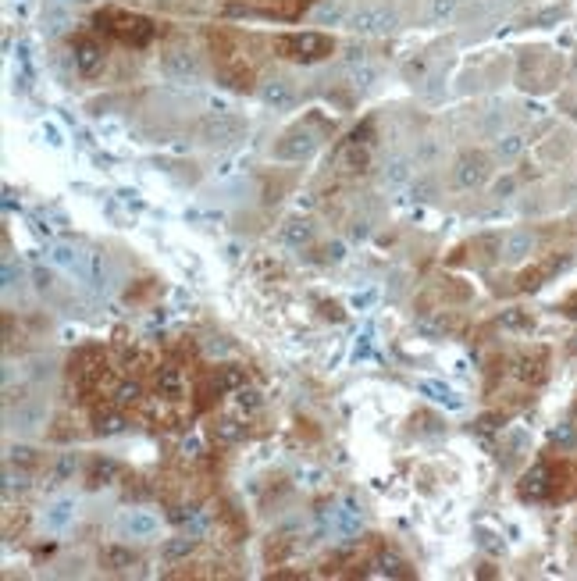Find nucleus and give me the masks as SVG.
Masks as SVG:
<instances>
[{
    "label": "nucleus",
    "mask_w": 577,
    "mask_h": 581,
    "mask_svg": "<svg viewBox=\"0 0 577 581\" xmlns=\"http://www.w3.org/2000/svg\"><path fill=\"white\" fill-rule=\"evenodd\" d=\"M331 50H335V43L324 32H293V36L281 39V54L288 57V61H300V65L324 61Z\"/></svg>",
    "instance_id": "nucleus-1"
},
{
    "label": "nucleus",
    "mask_w": 577,
    "mask_h": 581,
    "mask_svg": "<svg viewBox=\"0 0 577 581\" xmlns=\"http://www.w3.org/2000/svg\"><path fill=\"white\" fill-rule=\"evenodd\" d=\"M96 22H110L107 29L118 36L122 43H132V46H146L150 39H153V25H150V18H143V15H122V11H107V15H100Z\"/></svg>",
    "instance_id": "nucleus-2"
},
{
    "label": "nucleus",
    "mask_w": 577,
    "mask_h": 581,
    "mask_svg": "<svg viewBox=\"0 0 577 581\" xmlns=\"http://www.w3.org/2000/svg\"><path fill=\"white\" fill-rule=\"evenodd\" d=\"M243 132H246L243 118H236V114H224V111L210 114V118H203V125H200V136H203V143H210V146H232V143L243 139Z\"/></svg>",
    "instance_id": "nucleus-3"
},
{
    "label": "nucleus",
    "mask_w": 577,
    "mask_h": 581,
    "mask_svg": "<svg viewBox=\"0 0 577 581\" xmlns=\"http://www.w3.org/2000/svg\"><path fill=\"white\" fill-rule=\"evenodd\" d=\"M160 72L167 79H175V82H196L200 72H203V65H200V57L189 54V50H167L160 57Z\"/></svg>",
    "instance_id": "nucleus-4"
},
{
    "label": "nucleus",
    "mask_w": 577,
    "mask_h": 581,
    "mask_svg": "<svg viewBox=\"0 0 577 581\" xmlns=\"http://www.w3.org/2000/svg\"><path fill=\"white\" fill-rule=\"evenodd\" d=\"M75 275L93 289V293H107V289H110V264H107V257L96 254V250H86V254L79 257Z\"/></svg>",
    "instance_id": "nucleus-5"
},
{
    "label": "nucleus",
    "mask_w": 577,
    "mask_h": 581,
    "mask_svg": "<svg viewBox=\"0 0 577 581\" xmlns=\"http://www.w3.org/2000/svg\"><path fill=\"white\" fill-rule=\"evenodd\" d=\"M317 150V136L307 132V129H293V132H285L278 143H274V157L278 161H303Z\"/></svg>",
    "instance_id": "nucleus-6"
},
{
    "label": "nucleus",
    "mask_w": 577,
    "mask_h": 581,
    "mask_svg": "<svg viewBox=\"0 0 577 581\" xmlns=\"http://www.w3.org/2000/svg\"><path fill=\"white\" fill-rule=\"evenodd\" d=\"M350 29L360 32V36H385L395 29V15L388 8H364L350 18Z\"/></svg>",
    "instance_id": "nucleus-7"
},
{
    "label": "nucleus",
    "mask_w": 577,
    "mask_h": 581,
    "mask_svg": "<svg viewBox=\"0 0 577 581\" xmlns=\"http://www.w3.org/2000/svg\"><path fill=\"white\" fill-rule=\"evenodd\" d=\"M452 179H456V186H464V189H474V186H481V182L488 179V157H485V154H478V150L464 154V157L456 161V171H452Z\"/></svg>",
    "instance_id": "nucleus-8"
},
{
    "label": "nucleus",
    "mask_w": 577,
    "mask_h": 581,
    "mask_svg": "<svg viewBox=\"0 0 577 581\" xmlns=\"http://www.w3.org/2000/svg\"><path fill=\"white\" fill-rule=\"evenodd\" d=\"M260 100H264L267 107H274V111L293 107V104H296V86L288 82L285 75H267V79L260 82Z\"/></svg>",
    "instance_id": "nucleus-9"
},
{
    "label": "nucleus",
    "mask_w": 577,
    "mask_h": 581,
    "mask_svg": "<svg viewBox=\"0 0 577 581\" xmlns=\"http://www.w3.org/2000/svg\"><path fill=\"white\" fill-rule=\"evenodd\" d=\"M535 243H538V239H535V232H528V228H513L509 236L502 239V250H499V254H502L506 264H521V261H528V257L535 254Z\"/></svg>",
    "instance_id": "nucleus-10"
},
{
    "label": "nucleus",
    "mask_w": 577,
    "mask_h": 581,
    "mask_svg": "<svg viewBox=\"0 0 577 581\" xmlns=\"http://www.w3.org/2000/svg\"><path fill=\"white\" fill-rule=\"evenodd\" d=\"M328 525H331V532H335V535H342V539H353V535L360 532V510H357V503H353V499H345L342 506H335V510H331V517H328Z\"/></svg>",
    "instance_id": "nucleus-11"
},
{
    "label": "nucleus",
    "mask_w": 577,
    "mask_h": 581,
    "mask_svg": "<svg viewBox=\"0 0 577 581\" xmlns=\"http://www.w3.org/2000/svg\"><path fill=\"white\" fill-rule=\"evenodd\" d=\"M75 520V499H57L43 510V528L46 532H65Z\"/></svg>",
    "instance_id": "nucleus-12"
},
{
    "label": "nucleus",
    "mask_w": 577,
    "mask_h": 581,
    "mask_svg": "<svg viewBox=\"0 0 577 581\" xmlns=\"http://www.w3.org/2000/svg\"><path fill=\"white\" fill-rule=\"evenodd\" d=\"M100 65H103L100 43H96V39H79V43H75V68H79L82 75H96Z\"/></svg>",
    "instance_id": "nucleus-13"
},
{
    "label": "nucleus",
    "mask_w": 577,
    "mask_h": 581,
    "mask_svg": "<svg viewBox=\"0 0 577 581\" xmlns=\"http://www.w3.org/2000/svg\"><path fill=\"white\" fill-rule=\"evenodd\" d=\"M153 382H157V392L167 396V399H179L186 392V378H182V371L175 364H160L157 375H153Z\"/></svg>",
    "instance_id": "nucleus-14"
},
{
    "label": "nucleus",
    "mask_w": 577,
    "mask_h": 581,
    "mask_svg": "<svg viewBox=\"0 0 577 581\" xmlns=\"http://www.w3.org/2000/svg\"><path fill=\"white\" fill-rule=\"evenodd\" d=\"M122 528L132 535V539H150V535H157V517L153 513H146V510H132V513H125L122 517Z\"/></svg>",
    "instance_id": "nucleus-15"
},
{
    "label": "nucleus",
    "mask_w": 577,
    "mask_h": 581,
    "mask_svg": "<svg viewBox=\"0 0 577 581\" xmlns=\"http://www.w3.org/2000/svg\"><path fill=\"white\" fill-rule=\"evenodd\" d=\"M314 239V225L307 221V218H288L285 225H281V243H288V246H307Z\"/></svg>",
    "instance_id": "nucleus-16"
},
{
    "label": "nucleus",
    "mask_w": 577,
    "mask_h": 581,
    "mask_svg": "<svg viewBox=\"0 0 577 581\" xmlns=\"http://www.w3.org/2000/svg\"><path fill=\"white\" fill-rule=\"evenodd\" d=\"M549 492V468H531L528 475H524V482H521V496L524 499H542Z\"/></svg>",
    "instance_id": "nucleus-17"
},
{
    "label": "nucleus",
    "mask_w": 577,
    "mask_h": 581,
    "mask_svg": "<svg viewBox=\"0 0 577 581\" xmlns=\"http://www.w3.org/2000/svg\"><path fill=\"white\" fill-rule=\"evenodd\" d=\"M122 475V468H118V460H93V468H89V478H86V485L89 489H100V485H110L114 478Z\"/></svg>",
    "instance_id": "nucleus-18"
},
{
    "label": "nucleus",
    "mask_w": 577,
    "mask_h": 581,
    "mask_svg": "<svg viewBox=\"0 0 577 581\" xmlns=\"http://www.w3.org/2000/svg\"><path fill=\"white\" fill-rule=\"evenodd\" d=\"M193 549H196V535H179V539H167V542L160 546V560H164V563H179V560H186Z\"/></svg>",
    "instance_id": "nucleus-19"
},
{
    "label": "nucleus",
    "mask_w": 577,
    "mask_h": 581,
    "mask_svg": "<svg viewBox=\"0 0 577 581\" xmlns=\"http://www.w3.org/2000/svg\"><path fill=\"white\" fill-rule=\"evenodd\" d=\"M428 399H435V403H442V406H449V411H459V406H464V399H459L449 385H442V382H421L417 385Z\"/></svg>",
    "instance_id": "nucleus-20"
},
{
    "label": "nucleus",
    "mask_w": 577,
    "mask_h": 581,
    "mask_svg": "<svg viewBox=\"0 0 577 581\" xmlns=\"http://www.w3.org/2000/svg\"><path fill=\"white\" fill-rule=\"evenodd\" d=\"M410 175H414V168H410V161H407V157H392V161L385 164V171H381L385 186H407V182H410Z\"/></svg>",
    "instance_id": "nucleus-21"
},
{
    "label": "nucleus",
    "mask_w": 577,
    "mask_h": 581,
    "mask_svg": "<svg viewBox=\"0 0 577 581\" xmlns=\"http://www.w3.org/2000/svg\"><path fill=\"white\" fill-rule=\"evenodd\" d=\"M214 385H217V392H236V389H243V385H246V371H243V368H236V364H224V368H217Z\"/></svg>",
    "instance_id": "nucleus-22"
},
{
    "label": "nucleus",
    "mask_w": 577,
    "mask_h": 581,
    "mask_svg": "<svg viewBox=\"0 0 577 581\" xmlns=\"http://www.w3.org/2000/svg\"><path fill=\"white\" fill-rule=\"evenodd\" d=\"M79 257H82V254H79L72 243H53V246L46 250V261H50L53 268H68V271H75Z\"/></svg>",
    "instance_id": "nucleus-23"
},
{
    "label": "nucleus",
    "mask_w": 577,
    "mask_h": 581,
    "mask_svg": "<svg viewBox=\"0 0 577 581\" xmlns=\"http://www.w3.org/2000/svg\"><path fill=\"white\" fill-rule=\"evenodd\" d=\"M39 421H43V406L39 403H25V406H18V411L8 414V425L11 428H36Z\"/></svg>",
    "instance_id": "nucleus-24"
},
{
    "label": "nucleus",
    "mask_w": 577,
    "mask_h": 581,
    "mask_svg": "<svg viewBox=\"0 0 577 581\" xmlns=\"http://www.w3.org/2000/svg\"><path fill=\"white\" fill-rule=\"evenodd\" d=\"M210 432H214V442H221V446H236L243 439V425L232 418H217Z\"/></svg>",
    "instance_id": "nucleus-25"
},
{
    "label": "nucleus",
    "mask_w": 577,
    "mask_h": 581,
    "mask_svg": "<svg viewBox=\"0 0 577 581\" xmlns=\"http://www.w3.org/2000/svg\"><path fill=\"white\" fill-rule=\"evenodd\" d=\"M374 567H378V574H381V577H410V570H407V560H402V556H395V553H378Z\"/></svg>",
    "instance_id": "nucleus-26"
},
{
    "label": "nucleus",
    "mask_w": 577,
    "mask_h": 581,
    "mask_svg": "<svg viewBox=\"0 0 577 581\" xmlns=\"http://www.w3.org/2000/svg\"><path fill=\"white\" fill-rule=\"evenodd\" d=\"M93 428H96V435H122L125 432V418L118 411H100L93 418Z\"/></svg>",
    "instance_id": "nucleus-27"
},
{
    "label": "nucleus",
    "mask_w": 577,
    "mask_h": 581,
    "mask_svg": "<svg viewBox=\"0 0 577 581\" xmlns=\"http://www.w3.org/2000/svg\"><path fill=\"white\" fill-rule=\"evenodd\" d=\"M39 449H32V446H11L8 449V463H15V468H22V471H36L39 468Z\"/></svg>",
    "instance_id": "nucleus-28"
},
{
    "label": "nucleus",
    "mask_w": 577,
    "mask_h": 581,
    "mask_svg": "<svg viewBox=\"0 0 577 581\" xmlns=\"http://www.w3.org/2000/svg\"><path fill=\"white\" fill-rule=\"evenodd\" d=\"M100 563L110 567V570H125V567L136 563V553H132V549H122V546H110V549L100 553Z\"/></svg>",
    "instance_id": "nucleus-29"
},
{
    "label": "nucleus",
    "mask_w": 577,
    "mask_h": 581,
    "mask_svg": "<svg viewBox=\"0 0 577 581\" xmlns=\"http://www.w3.org/2000/svg\"><path fill=\"white\" fill-rule=\"evenodd\" d=\"M107 368H103V354L100 350H82L79 354V375L89 382V378H96V375H103Z\"/></svg>",
    "instance_id": "nucleus-30"
},
{
    "label": "nucleus",
    "mask_w": 577,
    "mask_h": 581,
    "mask_svg": "<svg viewBox=\"0 0 577 581\" xmlns=\"http://www.w3.org/2000/svg\"><path fill=\"white\" fill-rule=\"evenodd\" d=\"M139 399H143V385L139 382H132V378L118 382V389H114V403H118V406H136Z\"/></svg>",
    "instance_id": "nucleus-31"
},
{
    "label": "nucleus",
    "mask_w": 577,
    "mask_h": 581,
    "mask_svg": "<svg viewBox=\"0 0 577 581\" xmlns=\"http://www.w3.org/2000/svg\"><path fill=\"white\" fill-rule=\"evenodd\" d=\"M236 406H239L243 414H257L260 406H264V396L253 385H243V389H236Z\"/></svg>",
    "instance_id": "nucleus-32"
},
{
    "label": "nucleus",
    "mask_w": 577,
    "mask_h": 581,
    "mask_svg": "<svg viewBox=\"0 0 577 581\" xmlns=\"http://www.w3.org/2000/svg\"><path fill=\"white\" fill-rule=\"evenodd\" d=\"M524 146H528V139L513 132V136H502V139L495 143V154H499L502 161H513V157H521V154H524Z\"/></svg>",
    "instance_id": "nucleus-33"
},
{
    "label": "nucleus",
    "mask_w": 577,
    "mask_h": 581,
    "mask_svg": "<svg viewBox=\"0 0 577 581\" xmlns=\"http://www.w3.org/2000/svg\"><path fill=\"white\" fill-rule=\"evenodd\" d=\"M75 475V453H65L61 460H57V468H53V475L46 478V485H65L68 478Z\"/></svg>",
    "instance_id": "nucleus-34"
},
{
    "label": "nucleus",
    "mask_w": 577,
    "mask_h": 581,
    "mask_svg": "<svg viewBox=\"0 0 577 581\" xmlns=\"http://www.w3.org/2000/svg\"><path fill=\"white\" fill-rule=\"evenodd\" d=\"M338 164H342L345 171H364V164H367V150H360V143H353V150H345V154L338 157Z\"/></svg>",
    "instance_id": "nucleus-35"
},
{
    "label": "nucleus",
    "mask_w": 577,
    "mask_h": 581,
    "mask_svg": "<svg viewBox=\"0 0 577 581\" xmlns=\"http://www.w3.org/2000/svg\"><path fill=\"white\" fill-rule=\"evenodd\" d=\"M516 378H521V382H542V364L524 357L521 364H516Z\"/></svg>",
    "instance_id": "nucleus-36"
},
{
    "label": "nucleus",
    "mask_w": 577,
    "mask_h": 581,
    "mask_svg": "<svg viewBox=\"0 0 577 581\" xmlns=\"http://www.w3.org/2000/svg\"><path fill=\"white\" fill-rule=\"evenodd\" d=\"M502 328H531V318L521 311H506L502 314Z\"/></svg>",
    "instance_id": "nucleus-37"
},
{
    "label": "nucleus",
    "mask_w": 577,
    "mask_h": 581,
    "mask_svg": "<svg viewBox=\"0 0 577 581\" xmlns=\"http://www.w3.org/2000/svg\"><path fill=\"white\" fill-rule=\"evenodd\" d=\"M179 449H182V456H186V460H200V456H203V442H200L196 435L182 439V446H179Z\"/></svg>",
    "instance_id": "nucleus-38"
},
{
    "label": "nucleus",
    "mask_w": 577,
    "mask_h": 581,
    "mask_svg": "<svg viewBox=\"0 0 577 581\" xmlns=\"http://www.w3.org/2000/svg\"><path fill=\"white\" fill-rule=\"evenodd\" d=\"M452 8H456V0H431V18H435V22H438V18H449Z\"/></svg>",
    "instance_id": "nucleus-39"
},
{
    "label": "nucleus",
    "mask_w": 577,
    "mask_h": 581,
    "mask_svg": "<svg viewBox=\"0 0 577 581\" xmlns=\"http://www.w3.org/2000/svg\"><path fill=\"white\" fill-rule=\"evenodd\" d=\"M350 79H353V86H371V82H374V68L360 65V68H353V72H350Z\"/></svg>",
    "instance_id": "nucleus-40"
},
{
    "label": "nucleus",
    "mask_w": 577,
    "mask_h": 581,
    "mask_svg": "<svg viewBox=\"0 0 577 581\" xmlns=\"http://www.w3.org/2000/svg\"><path fill=\"white\" fill-rule=\"evenodd\" d=\"M228 350H232V346H228L224 339H210V342H207V354H210V357H221V354H228Z\"/></svg>",
    "instance_id": "nucleus-41"
},
{
    "label": "nucleus",
    "mask_w": 577,
    "mask_h": 581,
    "mask_svg": "<svg viewBox=\"0 0 577 581\" xmlns=\"http://www.w3.org/2000/svg\"><path fill=\"white\" fill-rule=\"evenodd\" d=\"M374 296H378L374 289H367V293H357V296H353V307H357V311H364V307H371V304H374Z\"/></svg>",
    "instance_id": "nucleus-42"
},
{
    "label": "nucleus",
    "mask_w": 577,
    "mask_h": 581,
    "mask_svg": "<svg viewBox=\"0 0 577 581\" xmlns=\"http://www.w3.org/2000/svg\"><path fill=\"white\" fill-rule=\"evenodd\" d=\"M367 354H371V332H364V335H360V342H357V361H360V357H367Z\"/></svg>",
    "instance_id": "nucleus-43"
},
{
    "label": "nucleus",
    "mask_w": 577,
    "mask_h": 581,
    "mask_svg": "<svg viewBox=\"0 0 577 581\" xmlns=\"http://www.w3.org/2000/svg\"><path fill=\"white\" fill-rule=\"evenodd\" d=\"M32 278H36V289H43V293L50 289V275H46L43 268H36V271H32Z\"/></svg>",
    "instance_id": "nucleus-44"
},
{
    "label": "nucleus",
    "mask_w": 577,
    "mask_h": 581,
    "mask_svg": "<svg viewBox=\"0 0 577 581\" xmlns=\"http://www.w3.org/2000/svg\"><path fill=\"white\" fill-rule=\"evenodd\" d=\"M321 314H324V318H331V321H342V311H338V304H321Z\"/></svg>",
    "instance_id": "nucleus-45"
},
{
    "label": "nucleus",
    "mask_w": 577,
    "mask_h": 581,
    "mask_svg": "<svg viewBox=\"0 0 577 581\" xmlns=\"http://www.w3.org/2000/svg\"><path fill=\"white\" fill-rule=\"evenodd\" d=\"M324 254H328L331 261H342V243H331V246H328Z\"/></svg>",
    "instance_id": "nucleus-46"
},
{
    "label": "nucleus",
    "mask_w": 577,
    "mask_h": 581,
    "mask_svg": "<svg viewBox=\"0 0 577 581\" xmlns=\"http://www.w3.org/2000/svg\"><path fill=\"white\" fill-rule=\"evenodd\" d=\"M509 189H513V179H502V182L495 186V193H499V196H502V193H509Z\"/></svg>",
    "instance_id": "nucleus-47"
},
{
    "label": "nucleus",
    "mask_w": 577,
    "mask_h": 581,
    "mask_svg": "<svg viewBox=\"0 0 577 581\" xmlns=\"http://www.w3.org/2000/svg\"><path fill=\"white\" fill-rule=\"evenodd\" d=\"M570 350H573V354H577V339H573V346H570Z\"/></svg>",
    "instance_id": "nucleus-48"
},
{
    "label": "nucleus",
    "mask_w": 577,
    "mask_h": 581,
    "mask_svg": "<svg viewBox=\"0 0 577 581\" xmlns=\"http://www.w3.org/2000/svg\"><path fill=\"white\" fill-rule=\"evenodd\" d=\"M300 4H314V0H300Z\"/></svg>",
    "instance_id": "nucleus-49"
}]
</instances>
